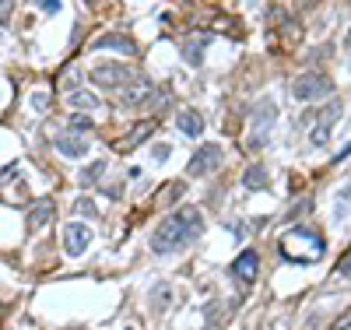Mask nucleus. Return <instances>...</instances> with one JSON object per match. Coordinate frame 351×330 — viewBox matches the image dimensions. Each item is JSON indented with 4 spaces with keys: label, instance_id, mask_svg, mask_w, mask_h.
<instances>
[{
    "label": "nucleus",
    "instance_id": "f257e3e1",
    "mask_svg": "<svg viewBox=\"0 0 351 330\" xmlns=\"http://www.w3.org/2000/svg\"><path fill=\"white\" fill-rule=\"evenodd\" d=\"M200 232H204V215L197 211V207H180V211L165 215V218L158 222V228L152 232V250H155L158 257L176 253V250L190 246Z\"/></svg>",
    "mask_w": 351,
    "mask_h": 330
},
{
    "label": "nucleus",
    "instance_id": "f03ea898",
    "mask_svg": "<svg viewBox=\"0 0 351 330\" xmlns=\"http://www.w3.org/2000/svg\"><path fill=\"white\" fill-rule=\"evenodd\" d=\"M278 250L288 263H295V267H309L316 260H324L327 253V239L319 228H309V225H295V228H288L281 239H278Z\"/></svg>",
    "mask_w": 351,
    "mask_h": 330
},
{
    "label": "nucleus",
    "instance_id": "7ed1b4c3",
    "mask_svg": "<svg viewBox=\"0 0 351 330\" xmlns=\"http://www.w3.org/2000/svg\"><path fill=\"white\" fill-rule=\"evenodd\" d=\"M291 95H295L299 102L327 99V95H334V78L324 74V71H309V74H302V78L291 81Z\"/></svg>",
    "mask_w": 351,
    "mask_h": 330
},
{
    "label": "nucleus",
    "instance_id": "20e7f679",
    "mask_svg": "<svg viewBox=\"0 0 351 330\" xmlns=\"http://www.w3.org/2000/svg\"><path fill=\"white\" fill-rule=\"evenodd\" d=\"M274 123H278V106H274V99H263V102L253 109V116H250V148H253V152L267 144Z\"/></svg>",
    "mask_w": 351,
    "mask_h": 330
},
{
    "label": "nucleus",
    "instance_id": "39448f33",
    "mask_svg": "<svg viewBox=\"0 0 351 330\" xmlns=\"http://www.w3.org/2000/svg\"><path fill=\"white\" fill-rule=\"evenodd\" d=\"M134 78H137V74H134L127 64H120V60H102V64L92 67V81H95L99 88H127Z\"/></svg>",
    "mask_w": 351,
    "mask_h": 330
},
{
    "label": "nucleus",
    "instance_id": "423d86ee",
    "mask_svg": "<svg viewBox=\"0 0 351 330\" xmlns=\"http://www.w3.org/2000/svg\"><path fill=\"white\" fill-rule=\"evenodd\" d=\"M221 144H215V141H208V144H204V148H197V152H193V158H190V165H186V172L190 176H211L218 165H221Z\"/></svg>",
    "mask_w": 351,
    "mask_h": 330
},
{
    "label": "nucleus",
    "instance_id": "0eeeda50",
    "mask_svg": "<svg viewBox=\"0 0 351 330\" xmlns=\"http://www.w3.org/2000/svg\"><path fill=\"white\" fill-rule=\"evenodd\" d=\"M88 246H92V228L81 225V222L64 225V253L67 257H81Z\"/></svg>",
    "mask_w": 351,
    "mask_h": 330
},
{
    "label": "nucleus",
    "instance_id": "6e6552de",
    "mask_svg": "<svg viewBox=\"0 0 351 330\" xmlns=\"http://www.w3.org/2000/svg\"><path fill=\"white\" fill-rule=\"evenodd\" d=\"M341 116V102H330L324 113L316 116V123H313V130H309V144L313 148H324L327 141H330V123Z\"/></svg>",
    "mask_w": 351,
    "mask_h": 330
},
{
    "label": "nucleus",
    "instance_id": "1a4fd4ad",
    "mask_svg": "<svg viewBox=\"0 0 351 330\" xmlns=\"http://www.w3.org/2000/svg\"><path fill=\"white\" fill-rule=\"evenodd\" d=\"M256 271H260V253L256 250H243L236 260H232V274H236L243 285H253Z\"/></svg>",
    "mask_w": 351,
    "mask_h": 330
},
{
    "label": "nucleus",
    "instance_id": "9d476101",
    "mask_svg": "<svg viewBox=\"0 0 351 330\" xmlns=\"http://www.w3.org/2000/svg\"><path fill=\"white\" fill-rule=\"evenodd\" d=\"M152 134H155V119H141V123H134L130 134H123L112 148H116V152H134V148H137L141 141H148Z\"/></svg>",
    "mask_w": 351,
    "mask_h": 330
},
{
    "label": "nucleus",
    "instance_id": "9b49d317",
    "mask_svg": "<svg viewBox=\"0 0 351 330\" xmlns=\"http://www.w3.org/2000/svg\"><path fill=\"white\" fill-rule=\"evenodd\" d=\"M152 92H155V88H152V81L137 74V78H134V81L123 88V102H127V106H144V102L152 99Z\"/></svg>",
    "mask_w": 351,
    "mask_h": 330
},
{
    "label": "nucleus",
    "instance_id": "f8f14e48",
    "mask_svg": "<svg viewBox=\"0 0 351 330\" xmlns=\"http://www.w3.org/2000/svg\"><path fill=\"white\" fill-rule=\"evenodd\" d=\"M176 127H180L186 137H200L204 134V116L197 109H180V116H176Z\"/></svg>",
    "mask_w": 351,
    "mask_h": 330
},
{
    "label": "nucleus",
    "instance_id": "ddd939ff",
    "mask_svg": "<svg viewBox=\"0 0 351 330\" xmlns=\"http://www.w3.org/2000/svg\"><path fill=\"white\" fill-rule=\"evenodd\" d=\"M56 152H64L67 158H81V155H88V141L64 134V137H56Z\"/></svg>",
    "mask_w": 351,
    "mask_h": 330
},
{
    "label": "nucleus",
    "instance_id": "4468645a",
    "mask_svg": "<svg viewBox=\"0 0 351 330\" xmlns=\"http://www.w3.org/2000/svg\"><path fill=\"white\" fill-rule=\"evenodd\" d=\"M92 46H95V49H123L127 56H134V53H137V46H134L127 36H116V32L102 36V39H99V43H92Z\"/></svg>",
    "mask_w": 351,
    "mask_h": 330
},
{
    "label": "nucleus",
    "instance_id": "2eb2a0df",
    "mask_svg": "<svg viewBox=\"0 0 351 330\" xmlns=\"http://www.w3.org/2000/svg\"><path fill=\"white\" fill-rule=\"evenodd\" d=\"M243 187H246V190H263V187H267V169H263L260 162H253V165L243 172Z\"/></svg>",
    "mask_w": 351,
    "mask_h": 330
},
{
    "label": "nucleus",
    "instance_id": "dca6fc26",
    "mask_svg": "<svg viewBox=\"0 0 351 330\" xmlns=\"http://www.w3.org/2000/svg\"><path fill=\"white\" fill-rule=\"evenodd\" d=\"M49 218H53V200H39V204H32V211H28V228H43Z\"/></svg>",
    "mask_w": 351,
    "mask_h": 330
},
{
    "label": "nucleus",
    "instance_id": "f3484780",
    "mask_svg": "<svg viewBox=\"0 0 351 330\" xmlns=\"http://www.w3.org/2000/svg\"><path fill=\"white\" fill-rule=\"evenodd\" d=\"M67 102H71V109H77V113H84V109L95 113V109H99V95H95V92H71Z\"/></svg>",
    "mask_w": 351,
    "mask_h": 330
},
{
    "label": "nucleus",
    "instance_id": "a211bd4d",
    "mask_svg": "<svg viewBox=\"0 0 351 330\" xmlns=\"http://www.w3.org/2000/svg\"><path fill=\"white\" fill-rule=\"evenodd\" d=\"M106 172V162H95V165H88L77 179H81V187H99V176Z\"/></svg>",
    "mask_w": 351,
    "mask_h": 330
},
{
    "label": "nucleus",
    "instance_id": "6ab92c4d",
    "mask_svg": "<svg viewBox=\"0 0 351 330\" xmlns=\"http://www.w3.org/2000/svg\"><path fill=\"white\" fill-rule=\"evenodd\" d=\"M344 215H351V187H344V190L337 193V211H334V218L344 222Z\"/></svg>",
    "mask_w": 351,
    "mask_h": 330
},
{
    "label": "nucleus",
    "instance_id": "aec40b11",
    "mask_svg": "<svg viewBox=\"0 0 351 330\" xmlns=\"http://www.w3.org/2000/svg\"><path fill=\"white\" fill-rule=\"evenodd\" d=\"M88 130H92V119H88L84 113H74V116H71V134H77V137H84Z\"/></svg>",
    "mask_w": 351,
    "mask_h": 330
},
{
    "label": "nucleus",
    "instance_id": "412c9836",
    "mask_svg": "<svg viewBox=\"0 0 351 330\" xmlns=\"http://www.w3.org/2000/svg\"><path fill=\"white\" fill-rule=\"evenodd\" d=\"M204 43H208V39H200V36H193L190 43H186V60H190V64H200V60H204Z\"/></svg>",
    "mask_w": 351,
    "mask_h": 330
},
{
    "label": "nucleus",
    "instance_id": "4be33fe9",
    "mask_svg": "<svg viewBox=\"0 0 351 330\" xmlns=\"http://www.w3.org/2000/svg\"><path fill=\"white\" fill-rule=\"evenodd\" d=\"M74 211H77V215H95V200H88V197H81V200L74 204Z\"/></svg>",
    "mask_w": 351,
    "mask_h": 330
},
{
    "label": "nucleus",
    "instance_id": "5701e85b",
    "mask_svg": "<svg viewBox=\"0 0 351 330\" xmlns=\"http://www.w3.org/2000/svg\"><path fill=\"white\" fill-rule=\"evenodd\" d=\"M337 271H341V274H351V246H348V250H344V257L337 260Z\"/></svg>",
    "mask_w": 351,
    "mask_h": 330
},
{
    "label": "nucleus",
    "instance_id": "b1692460",
    "mask_svg": "<svg viewBox=\"0 0 351 330\" xmlns=\"http://www.w3.org/2000/svg\"><path fill=\"white\" fill-rule=\"evenodd\" d=\"M348 327H351V306H348V313H341V316H337L334 330H348Z\"/></svg>",
    "mask_w": 351,
    "mask_h": 330
},
{
    "label": "nucleus",
    "instance_id": "393cba45",
    "mask_svg": "<svg viewBox=\"0 0 351 330\" xmlns=\"http://www.w3.org/2000/svg\"><path fill=\"white\" fill-rule=\"evenodd\" d=\"M152 155H155L158 162H165V158H169V148H165V144H155V148H152Z\"/></svg>",
    "mask_w": 351,
    "mask_h": 330
},
{
    "label": "nucleus",
    "instance_id": "a878e982",
    "mask_svg": "<svg viewBox=\"0 0 351 330\" xmlns=\"http://www.w3.org/2000/svg\"><path fill=\"white\" fill-rule=\"evenodd\" d=\"M11 95H14V88H8V92H0V113H4L11 106Z\"/></svg>",
    "mask_w": 351,
    "mask_h": 330
},
{
    "label": "nucleus",
    "instance_id": "bb28decb",
    "mask_svg": "<svg viewBox=\"0 0 351 330\" xmlns=\"http://www.w3.org/2000/svg\"><path fill=\"white\" fill-rule=\"evenodd\" d=\"M32 106H39V109H46V92H39V95H32Z\"/></svg>",
    "mask_w": 351,
    "mask_h": 330
},
{
    "label": "nucleus",
    "instance_id": "cd10ccee",
    "mask_svg": "<svg viewBox=\"0 0 351 330\" xmlns=\"http://www.w3.org/2000/svg\"><path fill=\"white\" fill-rule=\"evenodd\" d=\"M344 46H348V49H351V28H348V36H344Z\"/></svg>",
    "mask_w": 351,
    "mask_h": 330
}]
</instances>
